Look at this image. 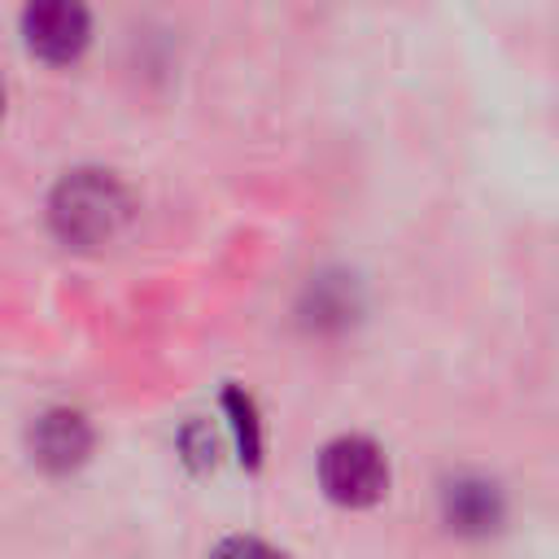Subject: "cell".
Masks as SVG:
<instances>
[{
  "instance_id": "obj_1",
  "label": "cell",
  "mask_w": 559,
  "mask_h": 559,
  "mask_svg": "<svg viewBox=\"0 0 559 559\" xmlns=\"http://www.w3.org/2000/svg\"><path fill=\"white\" fill-rule=\"evenodd\" d=\"M131 218V197L122 188L118 175L83 166L70 170L48 201V223L57 231V240L74 245V249H100L109 245Z\"/></svg>"
},
{
  "instance_id": "obj_2",
  "label": "cell",
  "mask_w": 559,
  "mask_h": 559,
  "mask_svg": "<svg viewBox=\"0 0 559 559\" xmlns=\"http://www.w3.org/2000/svg\"><path fill=\"white\" fill-rule=\"evenodd\" d=\"M437 520L463 546H489L511 528V493L489 472H450L437 485Z\"/></svg>"
},
{
  "instance_id": "obj_3",
  "label": "cell",
  "mask_w": 559,
  "mask_h": 559,
  "mask_svg": "<svg viewBox=\"0 0 559 559\" xmlns=\"http://www.w3.org/2000/svg\"><path fill=\"white\" fill-rule=\"evenodd\" d=\"M389 480V454L362 432H341L319 450V489L345 511H367L384 502Z\"/></svg>"
},
{
  "instance_id": "obj_4",
  "label": "cell",
  "mask_w": 559,
  "mask_h": 559,
  "mask_svg": "<svg viewBox=\"0 0 559 559\" xmlns=\"http://www.w3.org/2000/svg\"><path fill=\"white\" fill-rule=\"evenodd\" d=\"M22 35L44 61H74L92 39V13L83 0H26Z\"/></svg>"
},
{
  "instance_id": "obj_5",
  "label": "cell",
  "mask_w": 559,
  "mask_h": 559,
  "mask_svg": "<svg viewBox=\"0 0 559 559\" xmlns=\"http://www.w3.org/2000/svg\"><path fill=\"white\" fill-rule=\"evenodd\" d=\"M31 454H35V463L44 472H57V476L83 467L87 454H92V424H87V415H79L70 406L44 411L31 424Z\"/></svg>"
},
{
  "instance_id": "obj_6",
  "label": "cell",
  "mask_w": 559,
  "mask_h": 559,
  "mask_svg": "<svg viewBox=\"0 0 559 559\" xmlns=\"http://www.w3.org/2000/svg\"><path fill=\"white\" fill-rule=\"evenodd\" d=\"M227 415H231V432H236L240 459L258 463V454H262V424H258V415H253V402H249L240 389H227Z\"/></svg>"
},
{
  "instance_id": "obj_7",
  "label": "cell",
  "mask_w": 559,
  "mask_h": 559,
  "mask_svg": "<svg viewBox=\"0 0 559 559\" xmlns=\"http://www.w3.org/2000/svg\"><path fill=\"white\" fill-rule=\"evenodd\" d=\"M310 310H314L310 319H314L319 328H323V323H328V328H332V323L341 328V323L354 314V297L345 293V284H336V280L323 275V280L310 284Z\"/></svg>"
},
{
  "instance_id": "obj_8",
  "label": "cell",
  "mask_w": 559,
  "mask_h": 559,
  "mask_svg": "<svg viewBox=\"0 0 559 559\" xmlns=\"http://www.w3.org/2000/svg\"><path fill=\"white\" fill-rule=\"evenodd\" d=\"M210 559H288V555L275 550V546H266L262 537H227V542L214 546Z\"/></svg>"
},
{
  "instance_id": "obj_9",
  "label": "cell",
  "mask_w": 559,
  "mask_h": 559,
  "mask_svg": "<svg viewBox=\"0 0 559 559\" xmlns=\"http://www.w3.org/2000/svg\"><path fill=\"white\" fill-rule=\"evenodd\" d=\"M0 109H4V87H0Z\"/></svg>"
}]
</instances>
